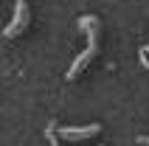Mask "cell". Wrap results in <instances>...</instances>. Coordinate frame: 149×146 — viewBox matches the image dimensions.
Listing matches in <instances>:
<instances>
[{"label":"cell","mask_w":149,"mask_h":146,"mask_svg":"<svg viewBox=\"0 0 149 146\" xmlns=\"http://www.w3.org/2000/svg\"><path fill=\"white\" fill-rule=\"evenodd\" d=\"M79 28H84V34H87V48L82 51V56H76V62L70 65V70H68V79H76L79 73L84 70V67L93 62V56H96V51H99V20L96 17H79Z\"/></svg>","instance_id":"obj_1"},{"label":"cell","mask_w":149,"mask_h":146,"mask_svg":"<svg viewBox=\"0 0 149 146\" xmlns=\"http://www.w3.org/2000/svg\"><path fill=\"white\" fill-rule=\"evenodd\" d=\"M28 17H31V14H28V3H25V0H17V3H14V17H11V23L3 28V37H6V40L17 37V34L28 25Z\"/></svg>","instance_id":"obj_2"},{"label":"cell","mask_w":149,"mask_h":146,"mask_svg":"<svg viewBox=\"0 0 149 146\" xmlns=\"http://www.w3.org/2000/svg\"><path fill=\"white\" fill-rule=\"evenodd\" d=\"M101 132V124H87V127H56V135L65 140H84Z\"/></svg>","instance_id":"obj_3"},{"label":"cell","mask_w":149,"mask_h":146,"mask_svg":"<svg viewBox=\"0 0 149 146\" xmlns=\"http://www.w3.org/2000/svg\"><path fill=\"white\" fill-rule=\"evenodd\" d=\"M141 143H149V138H141Z\"/></svg>","instance_id":"obj_4"}]
</instances>
